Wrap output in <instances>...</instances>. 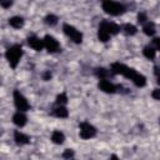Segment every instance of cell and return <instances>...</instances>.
I'll return each instance as SVG.
<instances>
[{
  "instance_id": "obj_1",
  "label": "cell",
  "mask_w": 160,
  "mask_h": 160,
  "mask_svg": "<svg viewBox=\"0 0 160 160\" xmlns=\"http://www.w3.org/2000/svg\"><path fill=\"white\" fill-rule=\"evenodd\" d=\"M111 72L112 74H121V75H124L125 78L132 80V82L136 86H139V88H142L146 84V78L144 75L139 74L134 69H131V68H129V66H126L124 64H120V62H114L111 65Z\"/></svg>"
},
{
  "instance_id": "obj_2",
  "label": "cell",
  "mask_w": 160,
  "mask_h": 160,
  "mask_svg": "<svg viewBox=\"0 0 160 160\" xmlns=\"http://www.w3.org/2000/svg\"><path fill=\"white\" fill-rule=\"evenodd\" d=\"M5 56H6V59H8L9 64H10V66H11L12 69H15V68L18 66V62H19L20 58L22 56V49H21V46L18 45V44L10 46V48L6 50Z\"/></svg>"
},
{
  "instance_id": "obj_3",
  "label": "cell",
  "mask_w": 160,
  "mask_h": 160,
  "mask_svg": "<svg viewBox=\"0 0 160 160\" xmlns=\"http://www.w3.org/2000/svg\"><path fill=\"white\" fill-rule=\"evenodd\" d=\"M102 10L106 14L110 15H120L125 11V6L120 2H115V1H110V0H105L102 1Z\"/></svg>"
},
{
  "instance_id": "obj_4",
  "label": "cell",
  "mask_w": 160,
  "mask_h": 160,
  "mask_svg": "<svg viewBox=\"0 0 160 160\" xmlns=\"http://www.w3.org/2000/svg\"><path fill=\"white\" fill-rule=\"evenodd\" d=\"M62 29H64V32H65L74 42L80 44V42L82 41V34H81L79 30H76L74 26H71V25H69V24H64Z\"/></svg>"
},
{
  "instance_id": "obj_5",
  "label": "cell",
  "mask_w": 160,
  "mask_h": 160,
  "mask_svg": "<svg viewBox=\"0 0 160 160\" xmlns=\"http://www.w3.org/2000/svg\"><path fill=\"white\" fill-rule=\"evenodd\" d=\"M14 102H15L16 109H18L19 111H21V112L30 109V105H29L28 100H26V99L24 98V95L20 94V91H18V90L14 91Z\"/></svg>"
},
{
  "instance_id": "obj_6",
  "label": "cell",
  "mask_w": 160,
  "mask_h": 160,
  "mask_svg": "<svg viewBox=\"0 0 160 160\" xmlns=\"http://www.w3.org/2000/svg\"><path fill=\"white\" fill-rule=\"evenodd\" d=\"M96 135V129L89 124V122H81L80 124V136L81 139H90Z\"/></svg>"
},
{
  "instance_id": "obj_7",
  "label": "cell",
  "mask_w": 160,
  "mask_h": 160,
  "mask_svg": "<svg viewBox=\"0 0 160 160\" xmlns=\"http://www.w3.org/2000/svg\"><path fill=\"white\" fill-rule=\"evenodd\" d=\"M42 42H44V48H46V50L49 52H55V51H59V49H60V44L51 35H45Z\"/></svg>"
},
{
  "instance_id": "obj_8",
  "label": "cell",
  "mask_w": 160,
  "mask_h": 160,
  "mask_svg": "<svg viewBox=\"0 0 160 160\" xmlns=\"http://www.w3.org/2000/svg\"><path fill=\"white\" fill-rule=\"evenodd\" d=\"M100 28H102L109 35H114V34H118L119 30H120V26L116 25L115 22H110L108 20H104L101 24H100Z\"/></svg>"
},
{
  "instance_id": "obj_9",
  "label": "cell",
  "mask_w": 160,
  "mask_h": 160,
  "mask_svg": "<svg viewBox=\"0 0 160 160\" xmlns=\"http://www.w3.org/2000/svg\"><path fill=\"white\" fill-rule=\"evenodd\" d=\"M99 88H100V90H102L104 92H108V94H112L116 91V86L112 82L108 81L106 79L99 81Z\"/></svg>"
},
{
  "instance_id": "obj_10",
  "label": "cell",
  "mask_w": 160,
  "mask_h": 160,
  "mask_svg": "<svg viewBox=\"0 0 160 160\" xmlns=\"http://www.w3.org/2000/svg\"><path fill=\"white\" fill-rule=\"evenodd\" d=\"M28 44H29L30 48H32V49L36 50V51H40V50H42V48H44L42 40H40L38 36H30V38H28Z\"/></svg>"
},
{
  "instance_id": "obj_11",
  "label": "cell",
  "mask_w": 160,
  "mask_h": 160,
  "mask_svg": "<svg viewBox=\"0 0 160 160\" xmlns=\"http://www.w3.org/2000/svg\"><path fill=\"white\" fill-rule=\"evenodd\" d=\"M12 121H14L15 125H18V126L21 128V126H24V125L26 124V116H25L24 112L18 111L16 114H14V116H12Z\"/></svg>"
},
{
  "instance_id": "obj_12",
  "label": "cell",
  "mask_w": 160,
  "mask_h": 160,
  "mask_svg": "<svg viewBox=\"0 0 160 160\" xmlns=\"http://www.w3.org/2000/svg\"><path fill=\"white\" fill-rule=\"evenodd\" d=\"M14 140H15V142H16L18 145H25V144H28V142L30 141L29 136L25 135V134H22V132H20V131H15V134H14Z\"/></svg>"
},
{
  "instance_id": "obj_13",
  "label": "cell",
  "mask_w": 160,
  "mask_h": 160,
  "mask_svg": "<svg viewBox=\"0 0 160 160\" xmlns=\"http://www.w3.org/2000/svg\"><path fill=\"white\" fill-rule=\"evenodd\" d=\"M51 140H52V142H55V144H62L64 140H65V136H64V134H62L61 131L55 130V131L51 134Z\"/></svg>"
},
{
  "instance_id": "obj_14",
  "label": "cell",
  "mask_w": 160,
  "mask_h": 160,
  "mask_svg": "<svg viewBox=\"0 0 160 160\" xmlns=\"http://www.w3.org/2000/svg\"><path fill=\"white\" fill-rule=\"evenodd\" d=\"M9 24H10L12 28L19 29V28H21V26L24 25V19L20 18V16H12L11 19H9Z\"/></svg>"
},
{
  "instance_id": "obj_15",
  "label": "cell",
  "mask_w": 160,
  "mask_h": 160,
  "mask_svg": "<svg viewBox=\"0 0 160 160\" xmlns=\"http://www.w3.org/2000/svg\"><path fill=\"white\" fill-rule=\"evenodd\" d=\"M142 30H144V32H145L148 36H152V35L156 32V28H155V24H154V22H148V24H145L144 28H142Z\"/></svg>"
},
{
  "instance_id": "obj_16",
  "label": "cell",
  "mask_w": 160,
  "mask_h": 160,
  "mask_svg": "<svg viewBox=\"0 0 160 160\" xmlns=\"http://www.w3.org/2000/svg\"><path fill=\"white\" fill-rule=\"evenodd\" d=\"M142 52H144V56L148 58V59H150V60L155 59V56H156V50L152 46H145L144 50H142Z\"/></svg>"
},
{
  "instance_id": "obj_17",
  "label": "cell",
  "mask_w": 160,
  "mask_h": 160,
  "mask_svg": "<svg viewBox=\"0 0 160 160\" xmlns=\"http://www.w3.org/2000/svg\"><path fill=\"white\" fill-rule=\"evenodd\" d=\"M54 115L58 116V118H68L69 111L64 106H58L56 109H54Z\"/></svg>"
},
{
  "instance_id": "obj_18",
  "label": "cell",
  "mask_w": 160,
  "mask_h": 160,
  "mask_svg": "<svg viewBox=\"0 0 160 160\" xmlns=\"http://www.w3.org/2000/svg\"><path fill=\"white\" fill-rule=\"evenodd\" d=\"M98 38H99V40L100 41H102V42H106L109 39H110V35L102 29V28H100L99 26V30H98Z\"/></svg>"
},
{
  "instance_id": "obj_19",
  "label": "cell",
  "mask_w": 160,
  "mask_h": 160,
  "mask_svg": "<svg viewBox=\"0 0 160 160\" xmlns=\"http://www.w3.org/2000/svg\"><path fill=\"white\" fill-rule=\"evenodd\" d=\"M122 30H124V32H125L126 35H135L136 31H138L136 26H134V25H131V24H126V25H124Z\"/></svg>"
},
{
  "instance_id": "obj_20",
  "label": "cell",
  "mask_w": 160,
  "mask_h": 160,
  "mask_svg": "<svg viewBox=\"0 0 160 160\" xmlns=\"http://www.w3.org/2000/svg\"><path fill=\"white\" fill-rule=\"evenodd\" d=\"M95 74L100 78V80H104V79H106V78L110 75L109 70H106V69H104V68H98V69L95 70Z\"/></svg>"
},
{
  "instance_id": "obj_21",
  "label": "cell",
  "mask_w": 160,
  "mask_h": 160,
  "mask_svg": "<svg viewBox=\"0 0 160 160\" xmlns=\"http://www.w3.org/2000/svg\"><path fill=\"white\" fill-rule=\"evenodd\" d=\"M45 24H48V25H50V26H52V25H55V24H58V16L56 15H52V14H49V15H46L45 16Z\"/></svg>"
},
{
  "instance_id": "obj_22",
  "label": "cell",
  "mask_w": 160,
  "mask_h": 160,
  "mask_svg": "<svg viewBox=\"0 0 160 160\" xmlns=\"http://www.w3.org/2000/svg\"><path fill=\"white\" fill-rule=\"evenodd\" d=\"M66 102H68V96H66L65 92H61V94H59V95L56 96V104H58L59 106H62V105L66 104Z\"/></svg>"
},
{
  "instance_id": "obj_23",
  "label": "cell",
  "mask_w": 160,
  "mask_h": 160,
  "mask_svg": "<svg viewBox=\"0 0 160 160\" xmlns=\"http://www.w3.org/2000/svg\"><path fill=\"white\" fill-rule=\"evenodd\" d=\"M74 156V151L71 150V149H66L65 151H64V154H62V158L64 159H71Z\"/></svg>"
},
{
  "instance_id": "obj_24",
  "label": "cell",
  "mask_w": 160,
  "mask_h": 160,
  "mask_svg": "<svg viewBox=\"0 0 160 160\" xmlns=\"http://www.w3.org/2000/svg\"><path fill=\"white\" fill-rule=\"evenodd\" d=\"M146 20H148V18H146V14H145V12H140V14L138 15V21H139V22L142 24V22H145Z\"/></svg>"
},
{
  "instance_id": "obj_25",
  "label": "cell",
  "mask_w": 160,
  "mask_h": 160,
  "mask_svg": "<svg viewBox=\"0 0 160 160\" xmlns=\"http://www.w3.org/2000/svg\"><path fill=\"white\" fill-rule=\"evenodd\" d=\"M0 5L2 6V8H10L11 5H12V1H10V0H8V1H0Z\"/></svg>"
},
{
  "instance_id": "obj_26",
  "label": "cell",
  "mask_w": 160,
  "mask_h": 160,
  "mask_svg": "<svg viewBox=\"0 0 160 160\" xmlns=\"http://www.w3.org/2000/svg\"><path fill=\"white\" fill-rule=\"evenodd\" d=\"M152 42H154V45H155V50H159L160 49V39H158V38H155L154 40H152Z\"/></svg>"
},
{
  "instance_id": "obj_27",
  "label": "cell",
  "mask_w": 160,
  "mask_h": 160,
  "mask_svg": "<svg viewBox=\"0 0 160 160\" xmlns=\"http://www.w3.org/2000/svg\"><path fill=\"white\" fill-rule=\"evenodd\" d=\"M152 98H154L155 100H159V99H160V90H159V89H155V90H154Z\"/></svg>"
},
{
  "instance_id": "obj_28",
  "label": "cell",
  "mask_w": 160,
  "mask_h": 160,
  "mask_svg": "<svg viewBox=\"0 0 160 160\" xmlns=\"http://www.w3.org/2000/svg\"><path fill=\"white\" fill-rule=\"evenodd\" d=\"M42 79H44V80H50V79H51V72H50V71H45V72L42 74Z\"/></svg>"
},
{
  "instance_id": "obj_29",
  "label": "cell",
  "mask_w": 160,
  "mask_h": 160,
  "mask_svg": "<svg viewBox=\"0 0 160 160\" xmlns=\"http://www.w3.org/2000/svg\"><path fill=\"white\" fill-rule=\"evenodd\" d=\"M110 160H119V159H118V156H116V155H111Z\"/></svg>"
}]
</instances>
